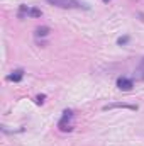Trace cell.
<instances>
[{"label":"cell","mask_w":144,"mask_h":146,"mask_svg":"<svg viewBox=\"0 0 144 146\" xmlns=\"http://www.w3.org/2000/svg\"><path fill=\"white\" fill-rule=\"evenodd\" d=\"M73 119H75L73 110L66 109L65 112H63V115H61L59 122H58L59 131H63V133H70V131H73Z\"/></svg>","instance_id":"obj_1"},{"label":"cell","mask_w":144,"mask_h":146,"mask_svg":"<svg viewBox=\"0 0 144 146\" xmlns=\"http://www.w3.org/2000/svg\"><path fill=\"white\" fill-rule=\"evenodd\" d=\"M44 99H46V95H44V94H42V95H37L36 102H37V104H42V102H44Z\"/></svg>","instance_id":"obj_9"},{"label":"cell","mask_w":144,"mask_h":146,"mask_svg":"<svg viewBox=\"0 0 144 146\" xmlns=\"http://www.w3.org/2000/svg\"><path fill=\"white\" fill-rule=\"evenodd\" d=\"M104 2H110V0H104Z\"/></svg>","instance_id":"obj_11"},{"label":"cell","mask_w":144,"mask_h":146,"mask_svg":"<svg viewBox=\"0 0 144 146\" xmlns=\"http://www.w3.org/2000/svg\"><path fill=\"white\" fill-rule=\"evenodd\" d=\"M48 33H49V27H37L36 29V36L39 37V36H48Z\"/></svg>","instance_id":"obj_8"},{"label":"cell","mask_w":144,"mask_h":146,"mask_svg":"<svg viewBox=\"0 0 144 146\" xmlns=\"http://www.w3.org/2000/svg\"><path fill=\"white\" fill-rule=\"evenodd\" d=\"M41 17L42 12L39 9H32V7H27V5H20V10H19V17Z\"/></svg>","instance_id":"obj_3"},{"label":"cell","mask_w":144,"mask_h":146,"mask_svg":"<svg viewBox=\"0 0 144 146\" xmlns=\"http://www.w3.org/2000/svg\"><path fill=\"white\" fill-rule=\"evenodd\" d=\"M48 3L61 7V9H88L85 3H81L78 0H48Z\"/></svg>","instance_id":"obj_2"},{"label":"cell","mask_w":144,"mask_h":146,"mask_svg":"<svg viewBox=\"0 0 144 146\" xmlns=\"http://www.w3.org/2000/svg\"><path fill=\"white\" fill-rule=\"evenodd\" d=\"M136 76L141 78V80H144V58L141 60V63H139V66H137V70H136Z\"/></svg>","instance_id":"obj_7"},{"label":"cell","mask_w":144,"mask_h":146,"mask_svg":"<svg viewBox=\"0 0 144 146\" xmlns=\"http://www.w3.org/2000/svg\"><path fill=\"white\" fill-rule=\"evenodd\" d=\"M22 76H24V72H22V70H15V72H12L7 76V80H9V82H20Z\"/></svg>","instance_id":"obj_6"},{"label":"cell","mask_w":144,"mask_h":146,"mask_svg":"<svg viewBox=\"0 0 144 146\" xmlns=\"http://www.w3.org/2000/svg\"><path fill=\"white\" fill-rule=\"evenodd\" d=\"M110 109H129V110H136V106H129V104H122V102H115V104H107L104 106V110H110Z\"/></svg>","instance_id":"obj_5"},{"label":"cell","mask_w":144,"mask_h":146,"mask_svg":"<svg viewBox=\"0 0 144 146\" xmlns=\"http://www.w3.org/2000/svg\"><path fill=\"white\" fill-rule=\"evenodd\" d=\"M117 87H119L120 90L127 92V90H131V88L134 87V80H132V78H126V76H120V78H117Z\"/></svg>","instance_id":"obj_4"},{"label":"cell","mask_w":144,"mask_h":146,"mask_svg":"<svg viewBox=\"0 0 144 146\" xmlns=\"http://www.w3.org/2000/svg\"><path fill=\"white\" fill-rule=\"evenodd\" d=\"M127 41H129V37H119V39H117V42H119V44H126Z\"/></svg>","instance_id":"obj_10"}]
</instances>
